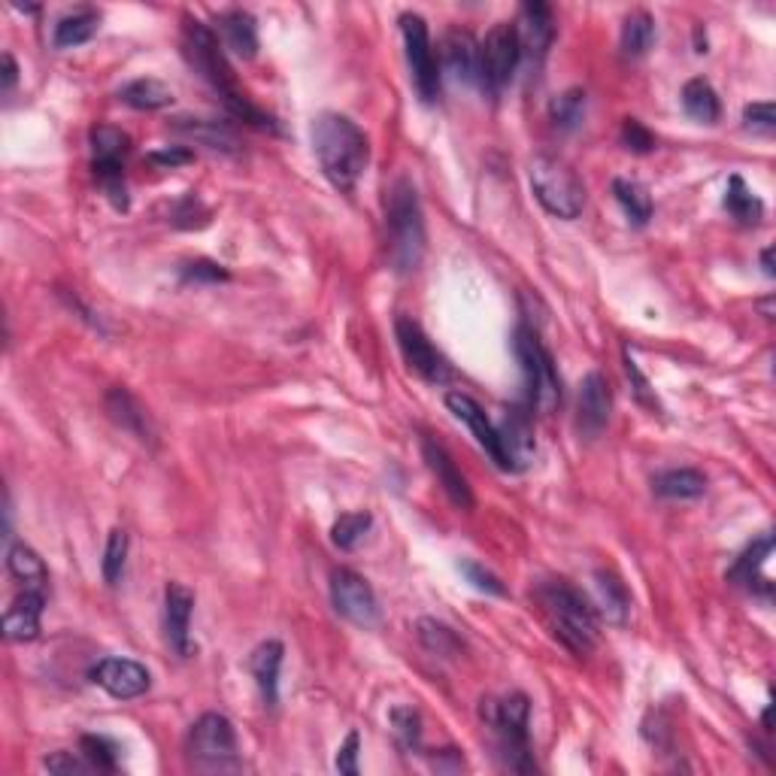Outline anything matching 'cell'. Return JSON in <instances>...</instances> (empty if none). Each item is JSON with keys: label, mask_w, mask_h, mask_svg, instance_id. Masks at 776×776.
I'll return each mask as SVG.
<instances>
[{"label": "cell", "mask_w": 776, "mask_h": 776, "mask_svg": "<svg viewBox=\"0 0 776 776\" xmlns=\"http://www.w3.org/2000/svg\"><path fill=\"white\" fill-rule=\"evenodd\" d=\"M770 558H774V537H758L753 547L746 549L744 556L734 561L728 580H731L734 586H744V589L753 591V595L770 598V595H774V580H770V573H767Z\"/></svg>", "instance_id": "obj_19"}, {"label": "cell", "mask_w": 776, "mask_h": 776, "mask_svg": "<svg viewBox=\"0 0 776 776\" xmlns=\"http://www.w3.org/2000/svg\"><path fill=\"white\" fill-rule=\"evenodd\" d=\"M625 373H628V380H631V389H635L637 401L656 410L658 397H656V394H652V385H649V380H646L644 371H640V364H637L635 355H631V352H628V350H625Z\"/></svg>", "instance_id": "obj_45"}, {"label": "cell", "mask_w": 776, "mask_h": 776, "mask_svg": "<svg viewBox=\"0 0 776 776\" xmlns=\"http://www.w3.org/2000/svg\"><path fill=\"white\" fill-rule=\"evenodd\" d=\"M725 209H728L740 225H755V222H762V216H765V204L746 188V183L740 176H731V179H728V188H725Z\"/></svg>", "instance_id": "obj_36"}, {"label": "cell", "mask_w": 776, "mask_h": 776, "mask_svg": "<svg viewBox=\"0 0 776 776\" xmlns=\"http://www.w3.org/2000/svg\"><path fill=\"white\" fill-rule=\"evenodd\" d=\"M107 413H110V419L121 431H128V434H134V438L143 440V443L155 438L149 413L143 410L140 401H137L128 389H121L119 385V389H112V392L107 394Z\"/></svg>", "instance_id": "obj_26"}, {"label": "cell", "mask_w": 776, "mask_h": 776, "mask_svg": "<svg viewBox=\"0 0 776 776\" xmlns=\"http://www.w3.org/2000/svg\"><path fill=\"white\" fill-rule=\"evenodd\" d=\"M191 612H195V591L183 582H167L165 589V635L167 644L179 658L195 656L191 644Z\"/></svg>", "instance_id": "obj_17"}, {"label": "cell", "mask_w": 776, "mask_h": 776, "mask_svg": "<svg viewBox=\"0 0 776 776\" xmlns=\"http://www.w3.org/2000/svg\"><path fill=\"white\" fill-rule=\"evenodd\" d=\"M371 525V513H343L337 522H334V528H331V540H334V547L343 549V552H352V549L358 547L361 540L367 537Z\"/></svg>", "instance_id": "obj_39"}, {"label": "cell", "mask_w": 776, "mask_h": 776, "mask_svg": "<svg viewBox=\"0 0 776 776\" xmlns=\"http://www.w3.org/2000/svg\"><path fill=\"white\" fill-rule=\"evenodd\" d=\"M188 753L207 767H228L237 762V731L228 716L204 713L188 731Z\"/></svg>", "instance_id": "obj_12"}, {"label": "cell", "mask_w": 776, "mask_h": 776, "mask_svg": "<svg viewBox=\"0 0 776 776\" xmlns=\"http://www.w3.org/2000/svg\"><path fill=\"white\" fill-rule=\"evenodd\" d=\"M228 271L216 262H191L183 267V283H222Z\"/></svg>", "instance_id": "obj_47"}, {"label": "cell", "mask_w": 776, "mask_h": 776, "mask_svg": "<svg viewBox=\"0 0 776 776\" xmlns=\"http://www.w3.org/2000/svg\"><path fill=\"white\" fill-rule=\"evenodd\" d=\"M762 267H765L767 276H776V271H774V246H767V249L762 252Z\"/></svg>", "instance_id": "obj_52"}, {"label": "cell", "mask_w": 776, "mask_h": 776, "mask_svg": "<svg viewBox=\"0 0 776 776\" xmlns=\"http://www.w3.org/2000/svg\"><path fill=\"white\" fill-rule=\"evenodd\" d=\"M46 607V591L43 589H24L12 607L3 616V635L7 640H33L40 635V616H43Z\"/></svg>", "instance_id": "obj_23"}, {"label": "cell", "mask_w": 776, "mask_h": 776, "mask_svg": "<svg viewBox=\"0 0 776 776\" xmlns=\"http://www.w3.org/2000/svg\"><path fill=\"white\" fill-rule=\"evenodd\" d=\"M174 128L179 134H186L188 140L200 143L207 146L213 153H237L240 149V140L237 134L230 131L225 121H213V119H176Z\"/></svg>", "instance_id": "obj_28"}, {"label": "cell", "mask_w": 776, "mask_h": 776, "mask_svg": "<svg viewBox=\"0 0 776 776\" xmlns=\"http://www.w3.org/2000/svg\"><path fill=\"white\" fill-rule=\"evenodd\" d=\"M519 61H522V52H519L515 28L510 22H498L485 33V40L480 43V58H477V82L482 91L501 95L503 86L513 79Z\"/></svg>", "instance_id": "obj_9"}, {"label": "cell", "mask_w": 776, "mask_h": 776, "mask_svg": "<svg viewBox=\"0 0 776 776\" xmlns=\"http://www.w3.org/2000/svg\"><path fill=\"white\" fill-rule=\"evenodd\" d=\"M100 28V12L79 10L70 12L65 19H58L56 31H52V46L56 49H77V46L88 43Z\"/></svg>", "instance_id": "obj_33"}, {"label": "cell", "mask_w": 776, "mask_h": 776, "mask_svg": "<svg viewBox=\"0 0 776 776\" xmlns=\"http://www.w3.org/2000/svg\"><path fill=\"white\" fill-rule=\"evenodd\" d=\"M0 65H3V95H10L16 82H19V67H16V58L10 52H3Z\"/></svg>", "instance_id": "obj_51"}, {"label": "cell", "mask_w": 776, "mask_h": 776, "mask_svg": "<svg viewBox=\"0 0 776 776\" xmlns=\"http://www.w3.org/2000/svg\"><path fill=\"white\" fill-rule=\"evenodd\" d=\"M461 573L468 577V582H471L473 589L485 591V595H498V598L507 595L503 582L498 580L494 573H489V570L482 568V564H477V561H461Z\"/></svg>", "instance_id": "obj_44"}, {"label": "cell", "mask_w": 776, "mask_h": 776, "mask_svg": "<svg viewBox=\"0 0 776 776\" xmlns=\"http://www.w3.org/2000/svg\"><path fill=\"white\" fill-rule=\"evenodd\" d=\"M622 143L625 149H631L637 155H646L656 149V134L646 128L640 119H625L622 121Z\"/></svg>", "instance_id": "obj_43"}, {"label": "cell", "mask_w": 776, "mask_h": 776, "mask_svg": "<svg viewBox=\"0 0 776 776\" xmlns=\"http://www.w3.org/2000/svg\"><path fill=\"white\" fill-rule=\"evenodd\" d=\"M482 721L489 725V731L498 746V758L507 770L515 774H531L534 758H531V744H528V716L531 704L522 691H513L507 698H485L480 707Z\"/></svg>", "instance_id": "obj_5"}, {"label": "cell", "mask_w": 776, "mask_h": 776, "mask_svg": "<svg viewBox=\"0 0 776 776\" xmlns=\"http://www.w3.org/2000/svg\"><path fill=\"white\" fill-rule=\"evenodd\" d=\"M528 176H531V191L549 216L570 222L586 209V186L568 161L556 155H537L528 167Z\"/></svg>", "instance_id": "obj_6"}, {"label": "cell", "mask_w": 776, "mask_h": 776, "mask_svg": "<svg viewBox=\"0 0 776 776\" xmlns=\"http://www.w3.org/2000/svg\"><path fill=\"white\" fill-rule=\"evenodd\" d=\"M595 598H598V612L610 625L628 622L631 612V595L625 589V582L612 570H598L595 573Z\"/></svg>", "instance_id": "obj_27"}, {"label": "cell", "mask_w": 776, "mask_h": 776, "mask_svg": "<svg viewBox=\"0 0 776 776\" xmlns=\"http://www.w3.org/2000/svg\"><path fill=\"white\" fill-rule=\"evenodd\" d=\"M498 440H501V471H528L537 459V440L534 425L522 406L507 410V416L498 425Z\"/></svg>", "instance_id": "obj_15"}, {"label": "cell", "mask_w": 776, "mask_h": 776, "mask_svg": "<svg viewBox=\"0 0 776 776\" xmlns=\"http://www.w3.org/2000/svg\"><path fill=\"white\" fill-rule=\"evenodd\" d=\"M337 770L346 776L358 774V731L346 734V740L337 749Z\"/></svg>", "instance_id": "obj_49"}, {"label": "cell", "mask_w": 776, "mask_h": 776, "mask_svg": "<svg viewBox=\"0 0 776 776\" xmlns=\"http://www.w3.org/2000/svg\"><path fill=\"white\" fill-rule=\"evenodd\" d=\"M82 755L98 774H116L119 770V746L107 740V737H95V734L82 737Z\"/></svg>", "instance_id": "obj_41"}, {"label": "cell", "mask_w": 776, "mask_h": 776, "mask_svg": "<svg viewBox=\"0 0 776 776\" xmlns=\"http://www.w3.org/2000/svg\"><path fill=\"white\" fill-rule=\"evenodd\" d=\"M131 149V137L112 128V125H98L91 131V167L100 179L104 191L110 195L116 209H128V188H125V155Z\"/></svg>", "instance_id": "obj_8"}, {"label": "cell", "mask_w": 776, "mask_h": 776, "mask_svg": "<svg viewBox=\"0 0 776 776\" xmlns=\"http://www.w3.org/2000/svg\"><path fill=\"white\" fill-rule=\"evenodd\" d=\"M422 455H425L428 468H431V473L438 477L440 489L446 492V498L459 510H473V492L471 485H468V480H464V473L455 468V461H452V455H449L446 449L440 446L438 440L431 438H422Z\"/></svg>", "instance_id": "obj_21"}, {"label": "cell", "mask_w": 776, "mask_h": 776, "mask_svg": "<svg viewBox=\"0 0 776 776\" xmlns=\"http://www.w3.org/2000/svg\"><path fill=\"white\" fill-rule=\"evenodd\" d=\"M744 125L749 128V131H762V134H770L776 128V112H774V104H749L744 110Z\"/></svg>", "instance_id": "obj_48"}, {"label": "cell", "mask_w": 776, "mask_h": 776, "mask_svg": "<svg viewBox=\"0 0 776 776\" xmlns=\"http://www.w3.org/2000/svg\"><path fill=\"white\" fill-rule=\"evenodd\" d=\"M183 56H186L188 65L200 73V79L219 95L230 116H237V119L252 125V128L274 131V119L264 116V112L240 91V82H237L234 70H230L219 37L209 31L207 24L197 22V19H186V28H183Z\"/></svg>", "instance_id": "obj_1"}, {"label": "cell", "mask_w": 776, "mask_h": 776, "mask_svg": "<svg viewBox=\"0 0 776 776\" xmlns=\"http://www.w3.org/2000/svg\"><path fill=\"white\" fill-rule=\"evenodd\" d=\"M446 406H449V413H452V416L471 428V434L477 438V443L485 449V455H489V459H492L494 464L501 468L503 464L501 440H498V428L492 425V419L485 416V410H482V406L473 401L471 394H464V392H449Z\"/></svg>", "instance_id": "obj_20"}, {"label": "cell", "mask_w": 776, "mask_h": 776, "mask_svg": "<svg viewBox=\"0 0 776 776\" xmlns=\"http://www.w3.org/2000/svg\"><path fill=\"white\" fill-rule=\"evenodd\" d=\"M283 656L285 649L279 640H267L262 644L249 658V670L255 682H258V691L267 707H276L279 704V670H283Z\"/></svg>", "instance_id": "obj_24"}, {"label": "cell", "mask_w": 776, "mask_h": 776, "mask_svg": "<svg viewBox=\"0 0 776 776\" xmlns=\"http://www.w3.org/2000/svg\"><path fill=\"white\" fill-rule=\"evenodd\" d=\"M88 677H91L95 686H100L107 695L119 700L140 698L153 686V674L134 658H100Z\"/></svg>", "instance_id": "obj_14"}, {"label": "cell", "mask_w": 776, "mask_h": 776, "mask_svg": "<svg viewBox=\"0 0 776 776\" xmlns=\"http://www.w3.org/2000/svg\"><path fill=\"white\" fill-rule=\"evenodd\" d=\"M43 767L49 770V774H61V776H82V774H91L95 767L88 765V758L82 755V758H77L73 753H56V755H49L43 762Z\"/></svg>", "instance_id": "obj_46"}, {"label": "cell", "mask_w": 776, "mask_h": 776, "mask_svg": "<svg viewBox=\"0 0 776 776\" xmlns=\"http://www.w3.org/2000/svg\"><path fill=\"white\" fill-rule=\"evenodd\" d=\"M477 58H480V43L473 40V33L459 31V28L443 33L440 61L449 77L459 82H477Z\"/></svg>", "instance_id": "obj_22"}, {"label": "cell", "mask_w": 776, "mask_h": 776, "mask_svg": "<svg viewBox=\"0 0 776 776\" xmlns=\"http://www.w3.org/2000/svg\"><path fill=\"white\" fill-rule=\"evenodd\" d=\"M401 33H404L406 65H410V77H413L419 98L425 104H434L440 98V67L438 58H434V46H431L425 19L419 12H404L401 16Z\"/></svg>", "instance_id": "obj_10"}, {"label": "cell", "mask_w": 776, "mask_h": 776, "mask_svg": "<svg viewBox=\"0 0 776 776\" xmlns=\"http://www.w3.org/2000/svg\"><path fill=\"white\" fill-rule=\"evenodd\" d=\"M389 719H392V731L397 737V744L404 746L406 753H419V746H422V716H419L416 707H392Z\"/></svg>", "instance_id": "obj_40"}, {"label": "cell", "mask_w": 776, "mask_h": 776, "mask_svg": "<svg viewBox=\"0 0 776 776\" xmlns=\"http://www.w3.org/2000/svg\"><path fill=\"white\" fill-rule=\"evenodd\" d=\"M331 603L346 622L358 628L380 625V601L373 595L371 582L350 568H337L331 573Z\"/></svg>", "instance_id": "obj_13"}, {"label": "cell", "mask_w": 776, "mask_h": 776, "mask_svg": "<svg viewBox=\"0 0 776 776\" xmlns=\"http://www.w3.org/2000/svg\"><path fill=\"white\" fill-rule=\"evenodd\" d=\"M7 568L16 580L22 582L24 589H43L49 582V570H46L43 558L37 556L28 543H12L7 552Z\"/></svg>", "instance_id": "obj_34"}, {"label": "cell", "mask_w": 776, "mask_h": 776, "mask_svg": "<svg viewBox=\"0 0 776 776\" xmlns=\"http://www.w3.org/2000/svg\"><path fill=\"white\" fill-rule=\"evenodd\" d=\"M656 43V19L646 10H635L625 16L622 33H619V46H622L625 58H644Z\"/></svg>", "instance_id": "obj_30"}, {"label": "cell", "mask_w": 776, "mask_h": 776, "mask_svg": "<svg viewBox=\"0 0 776 776\" xmlns=\"http://www.w3.org/2000/svg\"><path fill=\"white\" fill-rule=\"evenodd\" d=\"M313 149H316L322 174L340 191H352L367 170L371 143L358 125L340 112H322L313 121Z\"/></svg>", "instance_id": "obj_2"}, {"label": "cell", "mask_w": 776, "mask_h": 776, "mask_svg": "<svg viewBox=\"0 0 776 776\" xmlns=\"http://www.w3.org/2000/svg\"><path fill=\"white\" fill-rule=\"evenodd\" d=\"M394 337H397V346H401V355L410 364V371H416L425 383L443 385L452 380V367H449L446 355L431 343V337L422 331L419 322H413L410 316H397Z\"/></svg>", "instance_id": "obj_11"}, {"label": "cell", "mask_w": 776, "mask_h": 776, "mask_svg": "<svg viewBox=\"0 0 776 776\" xmlns=\"http://www.w3.org/2000/svg\"><path fill=\"white\" fill-rule=\"evenodd\" d=\"M652 489L670 501H691V498H700L707 492V477L695 468H677V471L658 473L652 480Z\"/></svg>", "instance_id": "obj_31"}, {"label": "cell", "mask_w": 776, "mask_h": 776, "mask_svg": "<svg viewBox=\"0 0 776 776\" xmlns=\"http://www.w3.org/2000/svg\"><path fill=\"white\" fill-rule=\"evenodd\" d=\"M149 161L158 167H179V165H191L195 155L183 149V146H170V149H161V153L149 155Z\"/></svg>", "instance_id": "obj_50"}, {"label": "cell", "mask_w": 776, "mask_h": 776, "mask_svg": "<svg viewBox=\"0 0 776 776\" xmlns=\"http://www.w3.org/2000/svg\"><path fill=\"white\" fill-rule=\"evenodd\" d=\"M513 350L519 364H522V376H525L531 406L552 416L558 406H561V376L556 371L552 352L543 346V340H540V334L531 325H519L515 328Z\"/></svg>", "instance_id": "obj_7"}, {"label": "cell", "mask_w": 776, "mask_h": 776, "mask_svg": "<svg viewBox=\"0 0 776 776\" xmlns=\"http://www.w3.org/2000/svg\"><path fill=\"white\" fill-rule=\"evenodd\" d=\"M612 195L625 209L628 222H635L637 228H644L652 219V195L637 179H612Z\"/></svg>", "instance_id": "obj_35"}, {"label": "cell", "mask_w": 776, "mask_h": 776, "mask_svg": "<svg viewBox=\"0 0 776 776\" xmlns=\"http://www.w3.org/2000/svg\"><path fill=\"white\" fill-rule=\"evenodd\" d=\"M125 558H128V534L121 528H112L110 540H107V549H104V561H100V570H104V580L116 586L125 573Z\"/></svg>", "instance_id": "obj_42"}, {"label": "cell", "mask_w": 776, "mask_h": 776, "mask_svg": "<svg viewBox=\"0 0 776 776\" xmlns=\"http://www.w3.org/2000/svg\"><path fill=\"white\" fill-rule=\"evenodd\" d=\"M513 28L515 37H519V52H522V58L543 61L549 46L556 40V19H552V10H549L547 3H540V0L522 3Z\"/></svg>", "instance_id": "obj_16"}, {"label": "cell", "mask_w": 776, "mask_h": 776, "mask_svg": "<svg viewBox=\"0 0 776 776\" xmlns=\"http://www.w3.org/2000/svg\"><path fill=\"white\" fill-rule=\"evenodd\" d=\"M537 601L552 622V631L573 656H589L598 646V610L577 586L547 580L537 586Z\"/></svg>", "instance_id": "obj_3"}, {"label": "cell", "mask_w": 776, "mask_h": 776, "mask_svg": "<svg viewBox=\"0 0 776 776\" xmlns=\"http://www.w3.org/2000/svg\"><path fill=\"white\" fill-rule=\"evenodd\" d=\"M219 33L228 49H234V56L249 61V58L258 56V24H255V16L246 10H228L222 12L219 19Z\"/></svg>", "instance_id": "obj_25"}, {"label": "cell", "mask_w": 776, "mask_h": 776, "mask_svg": "<svg viewBox=\"0 0 776 776\" xmlns=\"http://www.w3.org/2000/svg\"><path fill=\"white\" fill-rule=\"evenodd\" d=\"M416 635H419V644L425 646L428 652H434V656L455 658L461 656V649H464L461 637L455 635L449 625L438 622V619H419Z\"/></svg>", "instance_id": "obj_37"}, {"label": "cell", "mask_w": 776, "mask_h": 776, "mask_svg": "<svg viewBox=\"0 0 776 776\" xmlns=\"http://www.w3.org/2000/svg\"><path fill=\"white\" fill-rule=\"evenodd\" d=\"M682 110L689 112L695 121H704V125H716L721 116V104L716 88L707 82L704 77L689 79L682 86Z\"/></svg>", "instance_id": "obj_32"}, {"label": "cell", "mask_w": 776, "mask_h": 776, "mask_svg": "<svg viewBox=\"0 0 776 776\" xmlns=\"http://www.w3.org/2000/svg\"><path fill=\"white\" fill-rule=\"evenodd\" d=\"M612 413V392L607 376L598 371L586 373L580 385V404H577V425L586 438H598Z\"/></svg>", "instance_id": "obj_18"}, {"label": "cell", "mask_w": 776, "mask_h": 776, "mask_svg": "<svg viewBox=\"0 0 776 776\" xmlns=\"http://www.w3.org/2000/svg\"><path fill=\"white\" fill-rule=\"evenodd\" d=\"M385 230H389V262L397 274H413L425 258V216L416 186L397 179L385 200Z\"/></svg>", "instance_id": "obj_4"}, {"label": "cell", "mask_w": 776, "mask_h": 776, "mask_svg": "<svg viewBox=\"0 0 776 776\" xmlns=\"http://www.w3.org/2000/svg\"><path fill=\"white\" fill-rule=\"evenodd\" d=\"M121 104H128V107H134V110H165V107H170L174 104V88L167 86V82H161V79L155 77H143V79H134V82H128V86L119 91Z\"/></svg>", "instance_id": "obj_29"}, {"label": "cell", "mask_w": 776, "mask_h": 776, "mask_svg": "<svg viewBox=\"0 0 776 776\" xmlns=\"http://www.w3.org/2000/svg\"><path fill=\"white\" fill-rule=\"evenodd\" d=\"M586 116V91L582 88H568L549 104V119L558 131H573Z\"/></svg>", "instance_id": "obj_38"}]
</instances>
